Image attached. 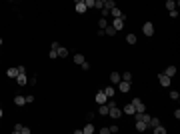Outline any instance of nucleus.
<instances>
[{
  "label": "nucleus",
  "instance_id": "nucleus-21",
  "mask_svg": "<svg viewBox=\"0 0 180 134\" xmlns=\"http://www.w3.org/2000/svg\"><path fill=\"white\" fill-rule=\"evenodd\" d=\"M110 14H112V18H118V16H122V10H120L118 6H114L112 10H110Z\"/></svg>",
  "mask_w": 180,
  "mask_h": 134
},
{
  "label": "nucleus",
  "instance_id": "nucleus-28",
  "mask_svg": "<svg viewBox=\"0 0 180 134\" xmlns=\"http://www.w3.org/2000/svg\"><path fill=\"white\" fill-rule=\"evenodd\" d=\"M120 80H126V82H130V80H132V74H130V72L120 74Z\"/></svg>",
  "mask_w": 180,
  "mask_h": 134
},
{
  "label": "nucleus",
  "instance_id": "nucleus-23",
  "mask_svg": "<svg viewBox=\"0 0 180 134\" xmlns=\"http://www.w3.org/2000/svg\"><path fill=\"white\" fill-rule=\"evenodd\" d=\"M58 56H60V58H66L68 56V48H62V46H58Z\"/></svg>",
  "mask_w": 180,
  "mask_h": 134
},
{
  "label": "nucleus",
  "instance_id": "nucleus-32",
  "mask_svg": "<svg viewBox=\"0 0 180 134\" xmlns=\"http://www.w3.org/2000/svg\"><path fill=\"white\" fill-rule=\"evenodd\" d=\"M80 68H82V70H90V64H88V62H82V64H80Z\"/></svg>",
  "mask_w": 180,
  "mask_h": 134
},
{
  "label": "nucleus",
  "instance_id": "nucleus-35",
  "mask_svg": "<svg viewBox=\"0 0 180 134\" xmlns=\"http://www.w3.org/2000/svg\"><path fill=\"white\" fill-rule=\"evenodd\" d=\"M102 6H104V4H102V2H100V0H96V4H94V8H96V10H100V8H102Z\"/></svg>",
  "mask_w": 180,
  "mask_h": 134
},
{
  "label": "nucleus",
  "instance_id": "nucleus-30",
  "mask_svg": "<svg viewBox=\"0 0 180 134\" xmlns=\"http://www.w3.org/2000/svg\"><path fill=\"white\" fill-rule=\"evenodd\" d=\"M84 4H86V8H94V4H96V0H84Z\"/></svg>",
  "mask_w": 180,
  "mask_h": 134
},
{
  "label": "nucleus",
  "instance_id": "nucleus-24",
  "mask_svg": "<svg viewBox=\"0 0 180 134\" xmlns=\"http://www.w3.org/2000/svg\"><path fill=\"white\" fill-rule=\"evenodd\" d=\"M84 60H86L84 54H80V52H78V54H74V62H76V64H82Z\"/></svg>",
  "mask_w": 180,
  "mask_h": 134
},
{
  "label": "nucleus",
  "instance_id": "nucleus-31",
  "mask_svg": "<svg viewBox=\"0 0 180 134\" xmlns=\"http://www.w3.org/2000/svg\"><path fill=\"white\" fill-rule=\"evenodd\" d=\"M170 98H172V100H178V98H180V94L176 92V90H172V92H170Z\"/></svg>",
  "mask_w": 180,
  "mask_h": 134
},
{
  "label": "nucleus",
  "instance_id": "nucleus-19",
  "mask_svg": "<svg viewBox=\"0 0 180 134\" xmlns=\"http://www.w3.org/2000/svg\"><path fill=\"white\" fill-rule=\"evenodd\" d=\"M14 104H16V106H24V104H26V98H24V96H16V98H14Z\"/></svg>",
  "mask_w": 180,
  "mask_h": 134
},
{
  "label": "nucleus",
  "instance_id": "nucleus-14",
  "mask_svg": "<svg viewBox=\"0 0 180 134\" xmlns=\"http://www.w3.org/2000/svg\"><path fill=\"white\" fill-rule=\"evenodd\" d=\"M164 74H166V76H170V78H172V76H174V74H176V66H172V64H170V66H166V70H164Z\"/></svg>",
  "mask_w": 180,
  "mask_h": 134
},
{
  "label": "nucleus",
  "instance_id": "nucleus-26",
  "mask_svg": "<svg viewBox=\"0 0 180 134\" xmlns=\"http://www.w3.org/2000/svg\"><path fill=\"white\" fill-rule=\"evenodd\" d=\"M106 26H108V20H106V18H104V16H102L100 20H98V28H102V30H104V28H106Z\"/></svg>",
  "mask_w": 180,
  "mask_h": 134
},
{
  "label": "nucleus",
  "instance_id": "nucleus-20",
  "mask_svg": "<svg viewBox=\"0 0 180 134\" xmlns=\"http://www.w3.org/2000/svg\"><path fill=\"white\" fill-rule=\"evenodd\" d=\"M166 10H176V0H166Z\"/></svg>",
  "mask_w": 180,
  "mask_h": 134
},
{
  "label": "nucleus",
  "instance_id": "nucleus-1",
  "mask_svg": "<svg viewBox=\"0 0 180 134\" xmlns=\"http://www.w3.org/2000/svg\"><path fill=\"white\" fill-rule=\"evenodd\" d=\"M124 20H126V16H124V14H122V16H118V18H112V24H110V26L118 32V30H122V28H124Z\"/></svg>",
  "mask_w": 180,
  "mask_h": 134
},
{
  "label": "nucleus",
  "instance_id": "nucleus-27",
  "mask_svg": "<svg viewBox=\"0 0 180 134\" xmlns=\"http://www.w3.org/2000/svg\"><path fill=\"white\" fill-rule=\"evenodd\" d=\"M154 134H166V128L158 124V126H154Z\"/></svg>",
  "mask_w": 180,
  "mask_h": 134
},
{
  "label": "nucleus",
  "instance_id": "nucleus-12",
  "mask_svg": "<svg viewBox=\"0 0 180 134\" xmlns=\"http://www.w3.org/2000/svg\"><path fill=\"white\" fill-rule=\"evenodd\" d=\"M74 10L78 12V14H84V12L88 10V8H86V4H84V2H76V6H74Z\"/></svg>",
  "mask_w": 180,
  "mask_h": 134
},
{
  "label": "nucleus",
  "instance_id": "nucleus-41",
  "mask_svg": "<svg viewBox=\"0 0 180 134\" xmlns=\"http://www.w3.org/2000/svg\"><path fill=\"white\" fill-rule=\"evenodd\" d=\"M76 2H84V0H76Z\"/></svg>",
  "mask_w": 180,
  "mask_h": 134
},
{
  "label": "nucleus",
  "instance_id": "nucleus-5",
  "mask_svg": "<svg viewBox=\"0 0 180 134\" xmlns=\"http://www.w3.org/2000/svg\"><path fill=\"white\" fill-rule=\"evenodd\" d=\"M108 116H112V118H120V116H122V110H120V108L116 106V104H114V106L108 108Z\"/></svg>",
  "mask_w": 180,
  "mask_h": 134
},
{
  "label": "nucleus",
  "instance_id": "nucleus-10",
  "mask_svg": "<svg viewBox=\"0 0 180 134\" xmlns=\"http://www.w3.org/2000/svg\"><path fill=\"white\" fill-rule=\"evenodd\" d=\"M134 112H136V108H134V104H132V102H130V104H126V106H124L122 114H128V116H132V114H134Z\"/></svg>",
  "mask_w": 180,
  "mask_h": 134
},
{
  "label": "nucleus",
  "instance_id": "nucleus-8",
  "mask_svg": "<svg viewBox=\"0 0 180 134\" xmlns=\"http://www.w3.org/2000/svg\"><path fill=\"white\" fill-rule=\"evenodd\" d=\"M158 80H160V84H162V86H170V82H172V78H170V76H166V74H158Z\"/></svg>",
  "mask_w": 180,
  "mask_h": 134
},
{
  "label": "nucleus",
  "instance_id": "nucleus-40",
  "mask_svg": "<svg viewBox=\"0 0 180 134\" xmlns=\"http://www.w3.org/2000/svg\"><path fill=\"white\" fill-rule=\"evenodd\" d=\"M0 118H2V108H0Z\"/></svg>",
  "mask_w": 180,
  "mask_h": 134
},
{
  "label": "nucleus",
  "instance_id": "nucleus-16",
  "mask_svg": "<svg viewBox=\"0 0 180 134\" xmlns=\"http://www.w3.org/2000/svg\"><path fill=\"white\" fill-rule=\"evenodd\" d=\"M136 40H138V38H136V34H132V32L126 34V42H128V44H136Z\"/></svg>",
  "mask_w": 180,
  "mask_h": 134
},
{
  "label": "nucleus",
  "instance_id": "nucleus-37",
  "mask_svg": "<svg viewBox=\"0 0 180 134\" xmlns=\"http://www.w3.org/2000/svg\"><path fill=\"white\" fill-rule=\"evenodd\" d=\"M178 16V10H170V18H176Z\"/></svg>",
  "mask_w": 180,
  "mask_h": 134
},
{
  "label": "nucleus",
  "instance_id": "nucleus-34",
  "mask_svg": "<svg viewBox=\"0 0 180 134\" xmlns=\"http://www.w3.org/2000/svg\"><path fill=\"white\" fill-rule=\"evenodd\" d=\"M24 98H26V104H32V102H34V96H32V94H30V96H24Z\"/></svg>",
  "mask_w": 180,
  "mask_h": 134
},
{
  "label": "nucleus",
  "instance_id": "nucleus-33",
  "mask_svg": "<svg viewBox=\"0 0 180 134\" xmlns=\"http://www.w3.org/2000/svg\"><path fill=\"white\" fill-rule=\"evenodd\" d=\"M100 134H110V126H104V128H100Z\"/></svg>",
  "mask_w": 180,
  "mask_h": 134
},
{
  "label": "nucleus",
  "instance_id": "nucleus-17",
  "mask_svg": "<svg viewBox=\"0 0 180 134\" xmlns=\"http://www.w3.org/2000/svg\"><path fill=\"white\" fill-rule=\"evenodd\" d=\"M98 114H102V116H106V114H108V104H106V102L98 106Z\"/></svg>",
  "mask_w": 180,
  "mask_h": 134
},
{
  "label": "nucleus",
  "instance_id": "nucleus-36",
  "mask_svg": "<svg viewBox=\"0 0 180 134\" xmlns=\"http://www.w3.org/2000/svg\"><path fill=\"white\" fill-rule=\"evenodd\" d=\"M58 46H60V44H58L56 40H54V42H52V44H50V48H52V50H58Z\"/></svg>",
  "mask_w": 180,
  "mask_h": 134
},
{
  "label": "nucleus",
  "instance_id": "nucleus-6",
  "mask_svg": "<svg viewBox=\"0 0 180 134\" xmlns=\"http://www.w3.org/2000/svg\"><path fill=\"white\" fill-rule=\"evenodd\" d=\"M134 128L138 130V132H146L150 126H148V122H144V120H136V122H134Z\"/></svg>",
  "mask_w": 180,
  "mask_h": 134
},
{
  "label": "nucleus",
  "instance_id": "nucleus-7",
  "mask_svg": "<svg viewBox=\"0 0 180 134\" xmlns=\"http://www.w3.org/2000/svg\"><path fill=\"white\" fill-rule=\"evenodd\" d=\"M16 84H18V86H26V84H28V76H26V72H20L16 76Z\"/></svg>",
  "mask_w": 180,
  "mask_h": 134
},
{
  "label": "nucleus",
  "instance_id": "nucleus-9",
  "mask_svg": "<svg viewBox=\"0 0 180 134\" xmlns=\"http://www.w3.org/2000/svg\"><path fill=\"white\" fill-rule=\"evenodd\" d=\"M18 74H20L18 72V66H10L8 70H6V76H8V78H16Z\"/></svg>",
  "mask_w": 180,
  "mask_h": 134
},
{
  "label": "nucleus",
  "instance_id": "nucleus-38",
  "mask_svg": "<svg viewBox=\"0 0 180 134\" xmlns=\"http://www.w3.org/2000/svg\"><path fill=\"white\" fill-rule=\"evenodd\" d=\"M118 130H120V126H110V132H112V134L118 132Z\"/></svg>",
  "mask_w": 180,
  "mask_h": 134
},
{
  "label": "nucleus",
  "instance_id": "nucleus-2",
  "mask_svg": "<svg viewBox=\"0 0 180 134\" xmlns=\"http://www.w3.org/2000/svg\"><path fill=\"white\" fill-rule=\"evenodd\" d=\"M12 132H14V134H30L32 130H30L28 126H24V124H14V128H12Z\"/></svg>",
  "mask_w": 180,
  "mask_h": 134
},
{
  "label": "nucleus",
  "instance_id": "nucleus-11",
  "mask_svg": "<svg viewBox=\"0 0 180 134\" xmlns=\"http://www.w3.org/2000/svg\"><path fill=\"white\" fill-rule=\"evenodd\" d=\"M108 98H106V94H104V90H100V92H96V102L98 104H104Z\"/></svg>",
  "mask_w": 180,
  "mask_h": 134
},
{
  "label": "nucleus",
  "instance_id": "nucleus-18",
  "mask_svg": "<svg viewBox=\"0 0 180 134\" xmlns=\"http://www.w3.org/2000/svg\"><path fill=\"white\" fill-rule=\"evenodd\" d=\"M114 6H116V0H106V2H104V6H102V8H106V10H112Z\"/></svg>",
  "mask_w": 180,
  "mask_h": 134
},
{
  "label": "nucleus",
  "instance_id": "nucleus-39",
  "mask_svg": "<svg viewBox=\"0 0 180 134\" xmlns=\"http://www.w3.org/2000/svg\"><path fill=\"white\" fill-rule=\"evenodd\" d=\"M2 44H4V40H2V38H0V46H2Z\"/></svg>",
  "mask_w": 180,
  "mask_h": 134
},
{
  "label": "nucleus",
  "instance_id": "nucleus-3",
  "mask_svg": "<svg viewBox=\"0 0 180 134\" xmlns=\"http://www.w3.org/2000/svg\"><path fill=\"white\" fill-rule=\"evenodd\" d=\"M142 32H144V36H152V34H154V24H152V22H144V24H142Z\"/></svg>",
  "mask_w": 180,
  "mask_h": 134
},
{
  "label": "nucleus",
  "instance_id": "nucleus-15",
  "mask_svg": "<svg viewBox=\"0 0 180 134\" xmlns=\"http://www.w3.org/2000/svg\"><path fill=\"white\" fill-rule=\"evenodd\" d=\"M94 124H92V122H88V124H86V126H84V128H82V132H84V134H92V132H94Z\"/></svg>",
  "mask_w": 180,
  "mask_h": 134
},
{
  "label": "nucleus",
  "instance_id": "nucleus-25",
  "mask_svg": "<svg viewBox=\"0 0 180 134\" xmlns=\"http://www.w3.org/2000/svg\"><path fill=\"white\" fill-rule=\"evenodd\" d=\"M104 34H108V36H114V34H116V30H114V28L110 26V24H108V26L104 28Z\"/></svg>",
  "mask_w": 180,
  "mask_h": 134
},
{
  "label": "nucleus",
  "instance_id": "nucleus-22",
  "mask_svg": "<svg viewBox=\"0 0 180 134\" xmlns=\"http://www.w3.org/2000/svg\"><path fill=\"white\" fill-rule=\"evenodd\" d=\"M110 82H112V84H118V82H120V74H118V72H112V74H110Z\"/></svg>",
  "mask_w": 180,
  "mask_h": 134
},
{
  "label": "nucleus",
  "instance_id": "nucleus-13",
  "mask_svg": "<svg viewBox=\"0 0 180 134\" xmlns=\"http://www.w3.org/2000/svg\"><path fill=\"white\" fill-rule=\"evenodd\" d=\"M102 90H104L106 98H112V96H114V92H116V90H114V84H110V86H106V88H102Z\"/></svg>",
  "mask_w": 180,
  "mask_h": 134
},
{
  "label": "nucleus",
  "instance_id": "nucleus-29",
  "mask_svg": "<svg viewBox=\"0 0 180 134\" xmlns=\"http://www.w3.org/2000/svg\"><path fill=\"white\" fill-rule=\"evenodd\" d=\"M48 58H50V60L58 58V52H56V50H52V48H50V50H48Z\"/></svg>",
  "mask_w": 180,
  "mask_h": 134
},
{
  "label": "nucleus",
  "instance_id": "nucleus-4",
  "mask_svg": "<svg viewBox=\"0 0 180 134\" xmlns=\"http://www.w3.org/2000/svg\"><path fill=\"white\" fill-rule=\"evenodd\" d=\"M130 88H132V82H126V80H120V82H118V90L122 92V94L130 92Z\"/></svg>",
  "mask_w": 180,
  "mask_h": 134
}]
</instances>
